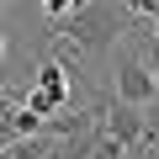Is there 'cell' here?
Here are the masks:
<instances>
[{"mask_svg": "<svg viewBox=\"0 0 159 159\" xmlns=\"http://www.w3.org/2000/svg\"><path fill=\"white\" fill-rule=\"evenodd\" d=\"M90 159H127V148H122L111 133H101V138H96V148H90Z\"/></svg>", "mask_w": 159, "mask_h": 159, "instance_id": "obj_5", "label": "cell"}, {"mask_svg": "<svg viewBox=\"0 0 159 159\" xmlns=\"http://www.w3.org/2000/svg\"><path fill=\"white\" fill-rule=\"evenodd\" d=\"M111 96L127 101V106H154V69H148L133 48H117V64H111Z\"/></svg>", "mask_w": 159, "mask_h": 159, "instance_id": "obj_2", "label": "cell"}, {"mask_svg": "<svg viewBox=\"0 0 159 159\" xmlns=\"http://www.w3.org/2000/svg\"><path fill=\"white\" fill-rule=\"evenodd\" d=\"M48 122L37 117V111H27V106H11V138H37Z\"/></svg>", "mask_w": 159, "mask_h": 159, "instance_id": "obj_4", "label": "cell"}, {"mask_svg": "<svg viewBox=\"0 0 159 159\" xmlns=\"http://www.w3.org/2000/svg\"><path fill=\"white\" fill-rule=\"evenodd\" d=\"M106 133L133 154V148H154V138H148V111L143 106H127V101H106Z\"/></svg>", "mask_w": 159, "mask_h": 159, "instance_id": "obj_3", "label": "cell"}, {"mask_svg": "<svg viewBox=\"0 0 159 159\" xmlns=\"http://www.w3.org/2000/svg\"><path fill=\"white\" fill-rule=\"evenodd\" d=\"M11 143H16V138H6V133H0V154H6V148H11Z\"/></svg>", "mask_w": 159, "mask_h": 159, "instance_id": "obj_7", "label": "cell"}, {"mask_svg": "<svg viewBox=\"0 0 159 159\" xmlns=\"http://www.w3.org/2000/svg\"><path fill=\"white\" fill-rule=\"evenodd\" d=\"M80 6V0H43V11H48V21H58V16H69Z\"/></svg>", "mask_w": 159, "mask_h": 159, "instance_id": "obj_6", "label": "cell"}, {"mask_svg": "<svg viewBox=\"0 0 159 159\" xmlns=\"http://www.w3.org/2000/svg\"><path fill=\"white\" fill-rule=\"evenodd\" d=\"M43 159H58V148H53V154H43Z\"/></svg>", "mask_w": 159, "mask_h": 159, "instance_id": "obj_9", "label": "cell"}, {"mask_svg": "<svg viewBox=\"0 0 159 159\" xmlns=\"http://www.w3.org/2000/svg\"><path fill=\"white\" fill-rule=\"evenodd\" d=\"M127 32V11L117 0H80L69 16H58L48 27V43L64 48V64H80L90 53H111Z\"/></svg>", "mask_w": 159, "mask_h": 159, "instance_id": "obj_1", "label": "cell"}, {"mask_svg": "<svg viewBox=\"0 0 159 159\" xmlns=\"http://www.w3.org/2000/svg\"><path fill=\"white\" fill-rule=\"evenodd\" d=\"M0 58H6V32H0Z\"/></svg>", "mask_w": 159, "mask_h": 159, "instance_id": "obj_8", "label": "cell"}]
</instances>
